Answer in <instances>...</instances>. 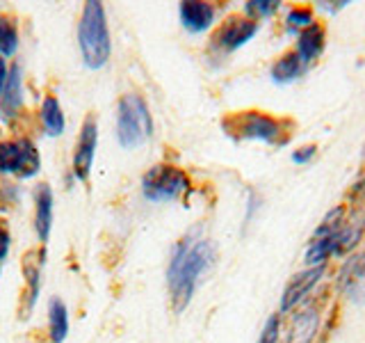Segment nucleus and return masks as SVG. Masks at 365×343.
Here are the masks:
<instances>
[{
  "mask_svg": "<svg viewBox=\"0 0 365 343\" xmlns=\"http://www.w3.org/2000/svg\"><path fill=\"white\" fill-rule=\"evenodd\" d=\"M212 261H215V247L208 238L187 234L176 243L167 268L171 309L176 314L187 309V304L194 297V291H197L203 274L210 270Z\"/></svg>",
  "mask_w": 365,
  "mask_h": 343,
  "instance_id": "obj_1",
  "label": "nucleus"
},
{
  "mask_svg": "<svg viewBox=\"0 0 365 343\" xmlns=\"http://www.w3.org/2000/svg\"><path fill=\"white\" fill-rule=\"evenodd\" d=\"M78 44L87 69L96 71V69H103L108 64L112 53V41H110L106 7L101 3H94V0L85 3L83 14H80L78 21Z\"/></svg>",
  "mask_w": 365,
  "mask_h": 343,
  "instance_id": "obj_2",
  "label": "nucleus"
},
{
  "mask_svg": "<svg viewBox=\"0 0 365 343\" xmlns=\"http://www.w3.org/2000/svg\"><path fill=\"white\" fill-rule=\"evenodd\" d=\"M222 129L233 140H260L281 146L290 140V124L260 110H240L224 117Z\"/></svg>",
  "mask_w": 365,
  "mask_h": 343,
  "instance_id": "obj_3",
  "label": "nucleus"
},
{
  "mask_svg": "<svg viewBox=\"0 0 365 343\" xmlns=\"http://www.w3.org/2000/svg\"><path fill=\"white\" fill-rule=\"evenodd\" d=\"M153 135V117L140 94H123L117 103V140L123 149H137Z\"/></svg>",
  "mask_w": 365,
  "mask_h": 343,
  "instance_id": "obj_4",
  "label": "nucleus"
},
{
  "mask_svg": "<svg viewBox=\"0 0 365 343\" xmlns=\"http://www.w3.org/2000/svg\"><path fill=\"white\" fill-rule=\"evenodd\" d=\"M190 190V177L176 165L160 163L142 177V194L148 202H174Z\"/></svg>",
  "mask_w": 365,
  "mask_h": 343,
  "instance_id": "obj_5",
  "label": "nucleus"
},
{
  "mask_svg": "<svg viewBox=\"0 0 365 343\" xmlns=\"http://www.w3.org/2000/svg\"><path fill=\"white\" fill-rule=\"evenodd\" d=\"M342 222H345V209L336 206L334 211H329L327 217L315 229V234L311 238V243L306 247V266L308 268H317L324 266L327 259L338 257V232Z\"/></svg>",
  "mask_w": 365,
  "mask_h": 343,
  "instance_id": "obj_6",
  "label": "nucleus"
},
{
  "mask_svg": "<svg viewBox=\"0 0 365 343\" xmlns=\"http://www.w3.org/2000/svg\"><path fill=\"white\" fill-rule=\"evenodd\" d=\"M96 146H98V121L94 117H87L83 121V129L78 133V142H76V151H73V177L78 181H87L91 174V167H94V156H96Z\"/></svg>",
  "mask_w": 365,
  "mask_h": 343,
  "instance_id": "obj_7",
  "label": "nucleus"
},
{
  "mask_svg": "<svg viewBox=\"0 0 365 343\" xmlns=\"http://www.w3.org/2000/svg\"><path fill=\"white\" fill-rule=\"evenodd\" d=\"M258 32V21L251 16H228L212 34V46L224 53L237 51Z\"/></svg>",
  "mask_w": 365,
  "mask_h": 343,
  "instance_id": "obj_8",
  "label": "nucleus"
},
{
  "mask_svg": "<svg viewBox=\"0 0 365 343\" xmlns=\"http://www.w3.org/2000/svg\"><path fill=\"white\" fill-rule=\"evenodd\" d=\"M324 274V266H317V268H308V270H302L290 277L288 286L283 289V295H281V307H279V314H288L292 309L299 307L308 293H311L317 282L322 279Z\"/></svg>",
  "mask_w": 365,
  "mask_h": 343,
  "instance_id": "obj_9",
  "label": "nucleus"
},
{
  "mask_svg": "<svg viewBox=\"0 0 365 343\" xmlns=\"http://www.w3.org/2000/svg\"><path fill=\"white\" fill-rule=\"evenodd\" d=\"M319 323H322V312L317 304H304L290 320L288 327V343H313Z\"/></svg>",
  "mask_w": 365,
  "mask_h": 343,
  "instance_id": "obj_10",
  "label": "nucleus"
},
{
  "mask_svg": "<svg viewBox=\"0 0 365 343\" xmlns=\"http://www.w3.org/2000/svg\"><path fill=\"white\" fill-rule=\"evenodd\" d=\"M23 108V76H21V64L9 66V78L0 91V117L3 121H14Z\"/></svg>",
  "mask_w": 365,
  "mask_h": 343,
  "instance_id": "obj_11",
  "label": "nucleus"
},
{
  "mask_svg": "<svg viewBox=\"0 0 365 343\" xmlns=\"http://www.w3.org/2000/svg\"><path fill=\"white\" fill-rule=\"evenodd\" d=\"M178 16L182 28L192 34H199L215 23V7L210 3H201V0H187V3H180Z\"/></svg>",
  "mask_w": 365,
  "mask_h": 343,
  "instance_id": "obj_12",
  "label": "nucleus"
},
{
  "mask_svg": "<svg viewBox=\"0 0 365 343\" xmlns=\"http://www.w3.org/2000/svg\"><path fill=\"white\" fill-rule=\"evenodd\" d=\"M34 229H37L39 243H48L53 229V190L48 183H39L34 190Z\"/></svg>",
  "mask_w": 365,
  "mask_h": 343,
  "instance_id": "obj_13",
  "label": "nucleus"
},
{
  "mask_svg": "<svg viewBox=\"0 0 365 343\" xmlns=\"http://www.w3.org/2000/svg\"><path fill=\"white\" fill-rule=\"evenodd\" d=\"M340 289L349 297L365 295V254L351 257V261L345 263L340 274Z\"/></svg>",
  "mask_w": 365,
  "mask_h": 343,
  "instance_id": "obj_14",
  "label": "nucleus"
},
{
  "mask_svg": "<svg viewBox=\"0 0 365 343\" xmlns=\"http://www.w3.org/2000/svg\"><path fill=\"white\" fill-rule=\"evenodd\" d=\"M304 71H306V62L302 60L297 51H290V53H283L279 60L272 64L269 76L274 83L285 85V83H292L297 78H302Z\"/></svg>",
  "mask_w": 365,
  "mask_h": 343,
  "instance_id": "obj_15",
  "label": "nucleus"
},
{
  "mask_svg": "<svg viewBox=\"0 0 365 343\" xmlns=\"http://www.w3.org/2000/svg\"><path fill=\"white\" fill-rule=\"evenodd\" d=\"M324 26H319V23H313V26L299 32V37H297V53H299L304 62H313L324 51Z\"/></svg>",
  "mask_w": 365,
  "mask_h": 343,
  "instance_id": "obj_16",
  "label": "nucleus"
},
{
  "mask_svg": "<svg viewBox=\"0 0 365 343\" xmlns=\"http://www.w3.org/2000/svg\"><path fill=\"white\" fill-rule=\"evenodd\" d=\"M41 124H43V131L48 133V135H62L64 133V112H62V106H60V101H57L53 94H46L43 101H41Z\"/></svg>",
  "mask_w": 365,
  "mask_h": 343,
  "instance_id": "obj_17",
  "label": "nucleus"
},
{
  "mask_svg": "<svg viewBox=\"0 0 365 343\" xmlns=\"http://www.w3.org/2000/svg\"><path fill=\"white\" fill-rule=\"evenodd\" d=\"M68 334V312L60 297H53L48 302V337L51 343H64Z\"/></svg>",
  "mask_w": 365,
  "mask_h": 343,
  "instance_id": "obj_18",
  "label": "nucleus"
},
{
  "mask_svg": "<svg viewBox=\"0 0 365 343\" xmlns=\"http://www.w3.org/2000/svg\"><path fill=\"white\" fill-rule=\"evenodd\" d=\"M41 254H37L34 259V252L23 259V277H26V286H28V312L34 307L39 297V291H41Z\"/></svg>",
  "mask_w": 365,
  "mask_h": 343,
  "instance_id": "obj_19",
  "label": "nucleus"
},
{
  "mask_svg": "<svg viewBox=\"0 0 365 343\" xmlns=\"http://www.w3.org/2000/svg\"><path fill=\"white\" fill-rule=\"evenodd\" d=\"M41 169V158H39V149L28 137H21V160H19V169L16 177L21 179H32L37 172Z\"/></svg>",
  "mask_w": 365,
  "mask_h": 343,
  "instance_id": "obj_20",
  "label": "nucleus"
},
{
  "mask_svg": "<svg viewBox=\"0 0 365 343\" xmlns=\"http://www.w3.org/2000/svg\"><path fill=\"white\" fill-rule=\"evenodd\" d=\"M19 51V23L11 14H0V57H11Z\"/></svg>",
  "mask_w": 365,
  "mask_h": 343,
  "instance_id": "obj_21",
  "label": "nucleus"
},
{
  "mask_svg": "<svg viewBox=\"0 0 365 343\" xmlns=\"http://www.w3.org/2000/svg\"><path fill=\"white\" fill-rule=\"evenodd\" d=\"M21 160V140L0 142V174H16Z\"/></svg>",
  "mask_w": 365,
  "mask_h": 343,
  "instance_id": "obj_22",
  "label": "nucleus"
},
{
  "mask_svg": "<svg viewBox=\"0 0 365 343\" xmlns=\"http://www.w3.org/2000/svg\"><path fill=\"white\" fill-rule=\"evenodd\" d=\"M285 23H288L290 30H306L308 26H313V9L311 7H292L285 16Z\"/></svg>",
  "mask_w": 365,
  "mask_h": 343,
  "instance_id": "obj_23",
  "label": "nucleus"
},
{
  "mask_svg": "<svg viewBox=\"0 0 365 343\" xmlns=\"http://www.w3.org/2000/svg\"><path fill=\"white\" fill-rule=\"evenodd\" d=\"M277 9H279V3H277V0H251V3L245 5L247 16H251V19L269 16V14H274Z\"/></svg>",
  "mask_w": 365,
  "mask_h": 343,
  "instance_id": "obj_24",
  "label": "nucleus"
},
{
  "mask_svg": "<svg viewBox=\"0 0 365 343\" xmlns=\"http://www.w3.org/2000/svg\"><path fill=\"white\" fill-rule=\"evenodd\" d=\"M279 339H281V314H272L260 332L258 343H279Z\"/></svg>",
  "mask_w": 365,
  "mask_h": 343,
  "instance_id": "obj_25",
  "label": "nucleus"
},
{
  "mask_svg": "<svg viewBox=\"0 0 365 343\" xmlns=\"http://www.w3.org/2000/svg\"><path fill=\"white\" fill-rule=\"evenodd\" d=\"M315 154H317V146L315 144H304V146L294 149V151H292V163L306 165V163H311V160L315 158Z\"/></svg>",
  "mask_w": 365,
  "mask_h": 343,
  "instance_id": "obj_26",
  "label": "nucleus"
},
{
  "mask_svg": "<svg viewBox=\"0 0 365 343\" xmlns=\"http://www.w3.org/2000/svg\"><path fill=\"white\" fill-rule=\"evenodd\" d=\"M9 245H11V236L7 229L0 224V261H5L9 254Z\"/></svg>",
  "mask_w": 365,
  "mask_h": 343,
  "instance_id": "obj_27",
  "label": "nucleus"
},
{
  "mask_svg": "<svg viewBox=\"0 0 365 343\" xmlns=\"http://www.w3.org/2000/svg\"><path fill=\"white\" fill-rule=\"evenodd\" d=\"M7 78H9V64H7L5 57H0V91H3Z\"/></svg>",
  "mask_w": 365,
  "mask_h": 343,
  "instance_id": "obj_28",
  "label": "nucleus"
}]
</instances>
